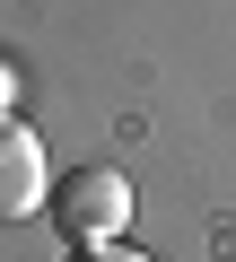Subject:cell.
<instances>
[{
  "label": "cell",
  "instance_id": "3957f363",
  "mask_svg": "<svg viewBox=\"0 0 236 262\" xmlns=\"http://www.w3.org/2000/svg\"><path fill=\"white\" fill-rule=\"evenodd\" d=\"M70 262H149V253H140V245H123V236H114V245H79Z\"/></svg>",
  "mask_w": 236,
  "mask_h": 262
},
{
  "label": "cell",
  "instance_id": "277c9868",
  "mask_svg": "<svg viewBox=\"0 0 236 262\" xmlns=\"http://www.w3.org/2000/svg\"><path fill=\"white\" fill-rule=\"evenodd\" d=\"M9 96H18V79H9V61H0V114H9Z\"/></svg>",
  "mask_w": 236,
  "mask_h": 262
},
{
  "label": "cell",
  "instance_id": "6da1fadb",
  "mask_svg": "<svg viewBox=\"0 0 236 262\" xmlns=\"http://www.w3.org/2000/svg\"><path fill=\"white\" fill-rule=\"evenodd\" d=\"M44 210H53L61 245H114V236L132 227V184L114 175V166H70Z\"/></svg>",
  "mask_w": 236,
  "mask_h": 262
},
{
  "label": "cell",
  "instance_id": "7a4b0ae2",
  "mask_svg": "<svg viewBox=\"0 0 236 262\" xmlns=\"http://www.w3.org/2000/svg\"><path fill=\"white\" fill-rule=\"evenodd\" d=\"M53 201V166H44V140L18 122V114H0V219H35Z\"/></svg>",
  "mask_w": 236,
  "mask_h": 262
}]
</instances>
